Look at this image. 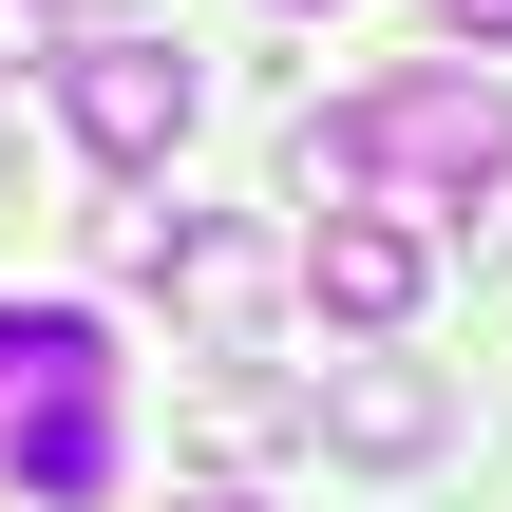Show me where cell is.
Returning <instances> with one entry per match:
<instances>
[{"label":"cell","mask_w":512,"mask_h":512,"mask_svg":"<svg viewBox=\"0 0 512 512\" xmlns=\"http://www.w3.org/2000/svg\"><path fill=\"white\" fill-rule=\"evenodd\" d=\"M57 57H76V19L57 0H0V76H57Z\"/></svg>","instance_id":"ba28073f"},{"label":"cell","mask_w":512,"mask_h":512,"mask_svg":"<svg viewBox=\"0 0 512 512\" xmlns=\"http://www.w3.org/2000/svg\"><path fill=\"white\" fill-rule=\"evenodd\" d=\"M57 114H76V152H95L114 190H152V171L190 152L209 76H190V38H171V19H152V38H76V57H57Z\"/></svg>","instance_id":"3957f363"},{"label":"cell","mask_w":512,"mask_h":512,"mask_svg":"<svg viewBox=\"0 0 512 512\" xmlns=\"http://www.w3.org/2000/svg\"><path fill=\"white\" fill-rule=\"evenodd\" d=\"M171 512H247V494H171Z\"/></svg>","instance_id":"8fae6325"},{"label":"cell","mask_w":512,"mask_h":512,"mask_svg":"<svg viewBox=\"0 0 512 512\" xmlns=\"http://www.w3.org/2000/svg\"><path fill=\"white\" fill-rule=\"evenodd\" d=\"M437 38L456 57H512V0H437Z\"/></svg>","instance_id":"9c48e42d"},{"label":"cell","mask_w":512,"mask_h":512,"mask_svg":"<svg viewBox=\"0 0 512 512\" xmlns=\"http://www.w3.org/2000/svg\"><path fill=\"white\" fill-rule=\"evenodd\" d=\"M304 437H323V456H361V475H418V456L456 437V380H437V361H399V342H361V361H323V380H304Z\"/></svg>","instance_id":"277c9868"},{"label":"cell","mask_w":512,"mask_h":512,"mask_svg":"<svg viewBox=\"0 0 512 512\" xmlns=\"http://www.w3.org/2000/svg\"><path fill=\"white\" fill-rule=\"evenodd\" d=\"M152 285L190 304V342H209V361H247V342L285 323V247H266V228H171V266H152Z\"/></svg>","instance_id":"8992f818"},{"label":"cell","mask_w":512,"mask_h":512,"mask_svg":"<svg viewBox=\"0 0 512 512\" xmlns=\"http://www.w3.org/2000/svg\"><path fill=\"white\" fill-rule=\"evenodd\" d=\"M285 209H380V152H361V95L285 133Z\"/></svg>","instance_id":"52a82bcc"},{"label":"cell","mask_w":512,"mask_h":512,"mask_svg":"<svg viewBox=\"0 0 512 512\" xmlns=\"http://www.w3.org/2000/svg\"><path fill=\"white\" fill-rule=\"evenodd\" d=\"M285 19H342V0H285Z\"/></svg>","instance_id":"7c38bea8"},{"label":"cell","mask_w":512,"mask_h":512,"mask_svg":"<svg viewBox=\"0 0 512 512\" xmlns=\"http://www.w3.org/2000/svg\"><path fill=\"white\" fill-rule=\"evenodd\" d=\"M361 152H380L399 209H494L512 190V95L475 76V57H418V76L361 95Z\"/></svg>","instance_id":"7a4b0ae2"},{"label":"cell","mask_w":512,"mask_h":512,"mask_svg":"<svg viewBox=\"0 0 512 512\" xmlns=\"http://www.w3.org/2000/svg\"><path fill=\"white\" fill-rule=\"evenodd\" d=\"M57 19H95V38H152V19H171V0H57Z\"/></svg>","instance_id":"30bf717a"},{"label":"cell","mask_w":512,"mask_h":512,"mask_svg":"<svg viewBox=\"0 0 512 512\" xmlns=\"http://www.w3.org/2000/svg\"><path fill=\"white\" fill-rule=\"evenodd\" d=\"M114 418H133V361L95 304H0V494L76 512L114 494Z\"/></svg>","instance_id":"6da1fadb"},{"label":"cell","mask_w":512,"mask_h":512,"mask_svg":"<svg viewBox=\"0 0 512 512\" xmlns=\"http://www.w3.org/2000/svg\"><path fill=\"white\" fill-rule=\"evenodd\" d=\"M285 285H304L342 342H399V323H418V285H437V228H399V209H323Z\"/></svg>","instance_id":"5b68a950"}]
</instances>
